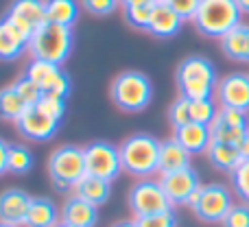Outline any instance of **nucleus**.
Instances as JSON below:
<instances>
[{
    "mask_svg": "<svg viewBox=\"0 0 249 227\" xmlns=\"http://www.w3.org/2000/svg\"><path fill=\"white\" fill-rule=\"evenodd\" d=\"M216 66L203 55H188L179 61L175 70V83L179 96L188 101L197 99H214L216 86H219Z\"/></svg>",
    "mask_w": 249,
    "mask_h": 227,
    "instance_id": "f257e3e1",
    "label": "nucleus"
},
{
    "mask_svg": "<svg viewBox=\"0 0 249 227\" xmlns=\"http://www.w3.org/2000/svg\"><path fill=\"white\" fill-rule=\"evenodd\" d=\"M109 99L121 112L140 114L153 101V81L142 70H123L109 86Z\"/></svg>",
    "mask_w": 249,
    "mask_h": 227,
    "instance_id": "f03ea898",
    "label": "nucleus"
},
{
    "mask_svg": "<svg viewBox=\"0 0 249 227\" xmlns=\"http://www.w3.org/2000/svg\"><path fill=\"white\" fill-rule=\"evenodd\" d=\"M243 22V11L236 0H201L193 24L197 33L210 39H223L232 29Z\"/></svg>",
    "mask_w": 249,
    "mask_h": 227,
    "instance_id": "7ed1b4c3",
    "label": "nucleus"
},
{
    "mask_svg": "<svg viewBox=\"0 0 249 227\" xmlns=\"http://www.w3.org/2000/svg\"><path fill=\"white\" fill-rule=\"evenodd\" d=\"M160 142L151 133H131L118 144L121 151L123 171L138 179H146L149 175L158 173L160 159Z\"/></svg>",
    "mask_w": 249,
    "mask_h": 227,
    "instance_id": "20e7f679",
    "label": "nucleus"
},
{
    "mask_svg": "<svg viewBox=\"0 0 249 227\" xmlns=\"http://www.w3.org/2000/svg\"><path fill=\"white\" fill-rule=\"evenodd\" d=\"M74 48V33L68 26H59L53 22H44L33 33L29 42V52L33 59L48 64L64 66Z\"/></svg>",
    "mask_w": 249,
    "mask_h": 227,
    "instance_id": "39448f33",
    "label": "nucleus"
},
{
    "mask_svg": "<svg viewBox=\"0 0 249 227\" xmlns=\"http://www.w3.org/2000/svg\"><path fill=\"white\" fill-rule=\"evenodd\" d=\"M48 177L55 190L68 192L74 190L77 184L88 175L86 173V157L83 146L79 144H59L48 155Z\"/></svg>",
    "mask_w": 249,
    "mask_h": 227,
    "instance_id": "423d86ee",
    "label": "nucleus"
},
{
    "mask_svg": "<svg viewBox=\"0 0 249 227\" xmlns=\"http://www.w3.org/2000/svg\"><path fill=\"white\" fill-rule=\"evenodd\" d=\"M234 199L232 190L228 186L212 181V184H201V188L195 192L193 201H190V210L201 223H223L228 212L232 210Z\"/></svg>",
    "mask_w": 249,
    "mask_h": 227,
    "instance_id": "0eeeda50",
    "label": "nucleus"
},
{
    "mask_svg": "<svg viewBox=\"0 0 249 227\" xmlns=\"http://www.w3.org/2000/svg\"><path fill=\"white\" fill-rule=\"evenodd\" d=\"M127 206H129V210H131L133 219L173 210V206H171V201H168L160 179H151V177L138 179L136 184L131 186V190H129V194H127Z\"/></svg>",
    "mask_w": 249,
    "mask_h": 227,
    "instance_id": "6e6552de",
    "label": "nucleus"
},
{
    "mask_svg": "<svg viewBox=\"0 0 249 227\" xmlns=\"http://www.w3.org/2000/svg\"><path fill=\"white\" fill-rule=\"evenodd\" d=\"M86 157V173L88 175L101 177V179L114 181L123 173L121 151L109 140H92L83 146Z\"/></svg>",
    "mask_w": 249,
    "mask_h": 227,
    "instance_id": "1a4fd4ad",
    "label": "nucleus"
},
{
    "mask_svg": "<svg viewBox=\"0 0 249 227\" xmlns=\"http://www.w3.org/2000/svg\"><path fill=\"white\" fill-rule=\"evenodd\" d=\"M59 127H61V120L51 116L39 103L29 105L24 109V114L16 120V131L24 140H33V142L53 140L57 136V131H59Z\"/></svg>",
    "mask_w": 249,
    "mask_h": 227,
    "instance_id": "9d476101",
    "label": "nucleus"
},
{
    "mask_svg": "<svg viewBox=\"0 0 249 227\" xmlns=\"http://www.w3.org/2000/svg\"><path fill=\"white\" fill-rule=\"evenodd\" d=\"M24 72L37 83L42 94H53V96H59V99L68 101L70 92H72V79H70V74L61 66L33 59L26 66Z\"/></svg>",
    "mask_w": 249,
    "mask_h": 227,
    "instance_id": "9b49d317",
    "label": "nucleus"
},
{
    "mask_svg": "<svg viewBox=\"0 0 249 227\" xmlns=\"http://www.w3.org/2000/svg\"><path fill=\"white\" fill-rule=\"evenodd\" d=\"M2 17L31 42L33 33L46 22V4L44 0H13Z\"/></svg>",
    "mask_w": 249,
    "mask_h": 227,
    "instance_id": "f8f14e48",
    "label": "nucleus"
},
{
    "mask_svg": "<svg viewBox=\"0 0 249 227\" xmlns=\"http://www.w3.org/2000/svg\"><path fill=\"white\" fill-rule=\"evenodd\" d=\"M219 107L236 109V112L249 114V74L245 72H230L219 81L214 92Z\"/></svg>",
    "mask_w": 249,
    "mask_h": 227,
    "instance_id": "ddd939ff",
    "label": "nucleus"
},
{
    "mask_svg": "<svg viewBox=\"0 0 249 227\" xmlns=\"http://www.w3.org/2000/svg\"><path fill=\"white\" fill-rule=\"evenodd\" d=\"M160 184H162V188H164V192H166L171 206H190L195 192L201 188L199 173L195 171L193 166L184 168V171L162 175L160 177Z\"/></svg>",
    "mask_w": 249,
    "mask_h": 227,
    "instance_id": "4468645a",
    "label": "nucleus"
},
{
    "mask_svg": "<svg viewBox=\"0 0 249 227\" xmlns=\"http://www.w3.org/2000/svg\"><path fill=\"white\" fill-rule=\"evenodd\" d=\"M31 201H33V197L22 188L2 190V192H0V223L24 227Z\"/></svg>",
    "mask_w": 249,
    "mask_h": 227,
    "instance_id": "2eb2a0df",
    "label": "nucleus"
},
{
    "mask_svg": "<svg viewBox=\"0 0 249 227\" xmlns=\"http://www.w3.org/2000/svg\"><path fill=\"white\" fill-rule=\"evenodd\" d=\"M61 223H68L72 227H96L99 208L72 192L61 203Z\"/></svg>",
    "mask_w": 249,
    "mask_h": 227,
    "instance_id": "dca6fc26",
    "label": "nucleus"
},
{
    "mask_svg": "<svg viewBox=\"0 0 249 227\" xmlns=\"http://www.w3.org/2000/svg\"><path fill=\"white\" fill-rule=\"evenodd\" d=\"M173 138H175L190 155H201V153H206L208 146H210L212 131L208 124L188 122V124H181V127L173 129Z\"/></svg>",
    "mask_w": 249,
    "mask_h": 227,
    "instance_id": "f3484780",
    "label": "nucleus"
},
{
    "mask_svg": "<svg viewBox=\"0 0 249 227\" xmlns=\"http://www.w3.org/2000/svg\"><path fill=\"white\" fill-rule=\"evenodd\" d=\"M190 157L193 155L175 140V138H168V140L160 142V159H158V173L160 175H168V173H177L190 168Z\"/></svg>",
    "mask_w": 249,
    "mask_h": 227,
    "instance_id": "a211bd4d",
    "label": "nucleus"
},
{
    "mask_svg": "<svg viewBox=\"0 0 249 227\" xmlns=\"http://www.w3.org/2000/svg\"><path fill=\"white\" fill-rule=\"evenodd\" d=\"M181 24H184V20H181L166 2H158L146 33L158 39H171L181 31Z\"/></svg>",
    "mask_w": 249,
    "mask_h": 227,
    "instance_id": "6ab92c4d",
    "label": "nucleus"
},
{
    "mask_svg": "<svg viewBox=\"0 0 249 227\" xmlns=\"http://www.w3.org/2000/svg\"><path fill=\"white\" fill-rule=\"evenodd\" d=\"M29 51V39L11 26L4 17H0V61H16Z\"/></svg>",
    "mask_w": 249,
    "mask_h": 227,
    "instance_id": "aec40b11",
    "label": "nucleus"
},
{
    "mask_svg": "<svg viewBox=\"0 0 249 227\" xmlns=\"http://www.w3.org/2000/svg\"><path fill=\"white\" fill-rule=\"evenodd\" d=\"M61 223V208L48 197H33L24 227H57Z\"/></svg>",
    "mask_w": 249,
    "mask_h": 227,
    "instance_id": "412c9836",
    "label": "nucleus"
},
{
    "mask_svg": "<svg viewBox=\"0 0 249 227\" xmlns=\"http://www.w3.org/2000/svg\"><path fill=\"white\" fill-rule=\"evenodd\" d=\"M221 51L230 61L236 64H249V24L241 22L221 39Z\"/></svg>",
    "mask_w": 249,
    "mask_h": 227,
    "instance_id": "4be33fe9",
    "label": "nucleus"
},
{
    "mask_svg": "<svg viewBox=\"0 0 249 227\" xmlns=\"http://www.w3.org/2000/svg\"><path fill=\"white\" fill-rule=\"evenodd\" d=\"M206 157L221 173H234L238 168V164L243 162L241 149L236 144H225V142H216V140L210 142V146L206 151Z\"/></svg>",
    "mask_w": 249,
    "mask_h": 227,
    "instance_id": "5701e85b",
    "label": "nucleus"
},
{
    "mask_svg": "<svg viewBox=\"0 0 249 227\" xmlns=\"http://www.w3.org/2000/svg\"><path fill=\"white\" fill-rule=\"evenodd\" d=\"M46 4V22L72 29L81 16V2L79 0H44Z\"/></svg>",
    "mask_w": 249,
    "mask_h": 227,
    "instance_id": "b1692460",
    "label": "nucleus"
},
{
    "mask_svg": "<svg viewBox=\"0 0 249 227\" xmlns=\"http://www.w3.org/2000/svg\"><path fill=\"white\" fill-rule=\"evenodd\" d=\"M74 194L86 199V201H90L92 206L101 208L103 203L109 201V197H112V181L101 179V177H94V175H86L77 184Z\"/></svg>",
    "mask_w": 249,
    "mask_h": 227,
    "instance_id": "393cba45",
    "label": "nucleus"
},
{
    "mask_svg": "<svg viewBox=\"0 0 249 227\" xmlns=\"http://www.w3.org/2000/svg\"><path fill=\"white\" fill-rule=\"evenodd\" d=\"M26 107H29V103L20 96L13 83L7 87H0V120H9L16 124V120L24 114Z\"/></svg>",
    "mask_w": 249,
    "mask_h": 227,
    "instance_id": "a878e982",
    "label": "nucleus"
},
{
    "mask_svg": "<svg viewBox=\"0 0 249 227\" xmlns=\"http://www.w3.org/2000/svg\"><path fill=\"white\" fill-rule=\"evenodd\" d=\"M33 166H35V155L29 146L22 144V142H16V144L9 146V173L26 175Z\"/></svg>",
    "mask_w": 249,
    "mask_h": 227,
    "instance_id": "bb28decb",
    "label": "nucleus"
},
{
    "mask_svg": "<svg viewBox=\"0 0 249 227\" xmlns=\"http://www.w3.org/2000/svg\"><path fill=\"white\" fill-rule=\"evenodd\" d=\"M155 4L158 2H146V4H136V7H124L123 9V17L131 29L136 31H149L151 24V17H153L155 11Z\"/></svg>",
    "mask_w": 249,
    "mask_h": 227,
    "instance_id": "cd10ccee",
    "label": "nucleus"
},
{
    "mask_svg": "<svg viewBox=\"0 0 249 227\" xmlns=\"http://www.w3.org/2000/svg\"><path fill=\"white\" fill-rule=\"evenodd\" d=\"M210 131H212V140L241 146V142L245 140V136L249 133V127H234V124H225L221 120H214L210 124Z\"/></svg>",
    "mask_w": 249,
    "mask_h": 227,
    "instance_id": "c85d7f7f",
    "label": "nucleus"
},
{
    "mask_svg": "<svg viewBox=\"0 0 249 227\" xmlns=\"http://www.w3.org/2000/svg\"><path fill=\"white\" fill-rule=\"evenodd\" d=\"M216 114H219V103L214 99H197L190 101V120L193 122H201L210 127L214 122Z\"/></svg>",
    "mask_w": 249,
    "mask_h": 227,
    "instance_id": "c756f323",
    "label": "nucleus"
},
{
    "mask_svg": "<svg viewBox=\"0 0 249 227\" xmlns=\"http://www.w3.org/2000/svg\"><path fill=\"white\" fill-rule=\"evenodd\" d=\"M232 181V192L241 199V203L249 206V159H243L234 173H230Z\"/></svg>",
    "mask_w": 249,
    "mask_h": 227,
    "instance_id": "7c9ffc66",
    "label": "nucleus"
},
{
    "mask_svg": "<svg viewBox=\"0 0 249 227\" xmlns=\"http://www.w3.org/2000/svg\"><path fill=\"white\" fill-rule=\"evenodd\" d=\"M168 122H171L173 129L193 122L190 120V101L186 96H177L171 103V107H168Z\"/></svg>",
    "mask_w": 249,
    "mask_h": 227,
    "instance_id": "2f4dec72",
    "label": "nucleus"
},
{
    "mask_svg": "<svg viewBox=\"0 0 249 227\" xmlns=\"http://www.w3.org/2000/svg\"><path fill=\"white\" fill-rule=\"evenodd\" d=\"M79 2H81L83 11L94 17H107L116 13L121 7V0H79Z\"/></svg>",
    "mask_w": 249,
    "mask_h": 227,
    "instance_id": "473e14b6",
    "label": "nucleus"
},
{
    "mask_svg": "<svg viewBox=\"0 0 249 227\" xmlns=\"http://www.w3.org/2000/svg\"><path fill=\"white\" fill-rule=\"evenodd\" d=\"M13 87L20 92V96H22V99H24L29 105H35L39 99H42V90H39L37 83H35L26 72H22L20 77L13 81Z\"/></svg>",
    "mask_w": 249,
    "mask_h": 227,
    "instance_id": "72a5a7b5",
    "label": "nucleus"
},
{
    "mask_svg": "<svg viewBox=\"0 0 249 227\" xmlns=\"http://www.w3.org/2000/svg\"><path fill=\"white\" fill-rule=\"evenodd\" d=\"M138 227H177V214L175 210H166L160 214H151V216H140L136 219Z\"/></svg>",
    "mask_w": 249,
    "mask_h": 227,
    "instance_id": "f704fd0d",
    "label": "nucleus"
},
{
    "mask_svg": "<svg viewBox=\"0 0 249 227\" xmlns=\"http://www.w3.org/2000/svg\"><path fill=\"white\" fill-rule=\"evenodd\" d=\"M223 227H249V206L247 203H234L232 210L223 219Z\"/></svg>",
    "mask_w": 249,
    "mask_h": 227,
    "instance_id": "c9c22d12",
    "label": "nucleus"
},
{
    "mask_svg": "<svg viewBox=\"0 0 249 227\" xmlns=\"http://www.w3.org/2000/svg\"><path fill=\"white\" fill-rule=\"evenodd\" d=\"M166 4L173 9V11L177 13V16L181 17V20H190L193 22L195 13H197L199 4H201V0H166Z\"/></svg>",
    "mask_w": 249,
    "mask_h": 227,
    "instance_id": "e433bc0d",
    "label": "nucleus"
},
{
    "mask_svg": "<svg viewBox=\"0 0 249 227\" xmlns=\"http://www.w3.org/2000/svg\"><path fill=\"white\" fill-rule=\"evenodd\" d=\"M37 103L42 105V107L46 109L51 116L64 120V116H66V101L64 99H59V96H53V94H42V99H39Z\"/></svg>",
    "mask_w": 249,
    "mask_h": 227,
    "instance_id": "4c0bfd02",
    "label": "nucleus"
},
{
    "mask_svg": "<svg viewBox=\"0 0 249 227\" xmlns=\"http://www.w3.org/2000/svg\"><path fill=\"white\" fill-rule=\"evenodd\" d=\"M9 142L4 138H0V177L9 173Z\"/></svg>",
    "mask_w": 249,
    "mask_h": 227,
    "instance_id": "58836bf2",
    "label": "nucleus"
},
{
    "mask_svg": "<svg viewBox=\"0 0 249 227\" xmlns=\"http://www.w3.org/2000/svg\"><path fill=\"white\" fill-rule=\"evenodd\" d=\"M146 2H158V0H121V7H136V4H146Z\"/></svg>",
    "mask_w": 249,
    "mask_h": 227,
    "instance_id": "ea45409f",
    "label": "nucleus"
},
{
    "mask_svg": "<svg viewBox=\"0 0 249 227\" xmlns=\"http://www.w3.org/2000/svg\"><path fill=\"white\" fill-rule=\"evenodd\" d=\"M238 149H241V155H243V159H249V133L245 136V140L241 142V146H238Z\"/></svg>",
    "mask_w": 249,
    "mask_h": 227,
    "instance_id": "a19ab883",
    "label": "nucleus"
},
{
    "mask_svg": "<svg viewBox=\"0 0 249 227\" xmlns=\"http://www.w3.org/2000/svg\"><path fill=\"white\" fill-rule=\"evenodd\" d=\"M112 227H138V225H136V219H123V221H116Z\"/></svg>",
    "mask_w": 249,
    "mask_h": 227,
    "instance_id": "79ce46f5",
    "label": "nucleus"
},
{
    "mask_svg": "<svg viewBox=\"0 0 249 227\" xmlns=\"http://www.w3.org/2000/svg\"><path fill=\"white\" fill-rule=\"evenodd\" d=\"M236 4L243 11V16H249V0H236Z\"/></svg>",
    "mask_w": 249,
    "mask_h": 227,
    "instance_id": "37998d69",
    "label": "nucleus"
},
{
    "mask_svg": "<svg viewBox=\"0 0 249 227\" xmlns=\"http://www.w3.org/2000/svg\"><path fill=\"white\" fill-rule=\"evenodd\" d=\"M57 227H72V225H68V223H59Z\"/></svg>",
    "mask_w": 249,
    "mask_h": 227,
    "instance_id": "c03bdc74",
    "label": "nucleus"
},
{
    "mask_svg": "<svg viewBox=\"0 0 249 227\" xmlns=\"http://www.w3.org/2000/svg\"><path fill=\"white\" fill-rule=\"evenodd\" d=\"M0 227H16V225H7V223H0Z\"/></svg>",
    "mask_w": 249,
    "mask_h": 227,
    "instance_id": "a18cd8bd",
    "label": "nucleus"
},
{
    "mask_svg": "<svg viewBox=\"0 0 249 227\" xmlns=\"http://www.w3.org/2000/svg\"><path fill=\"white\" fill-rule=\"evenodd\" d=\"M158 2H166V0H158Z\"/></svg>",
    "mask_w": 249,
    "mask_h": 227,
    "instance_id": "49530a36",
    "label": "nucleus"
}]
</instances>
